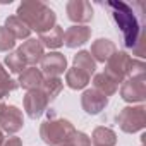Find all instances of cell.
<instances>
[{
    "label": "cell",
    "mask_w": 146,
    "mask_h": 146,
    "mask_svg": "<svg viewBox=\"0 0 146 146\" xmlns=\"http://www.w3.org/2000/svg\"><path fill=\"white\" fill-rule=\"evenodd\" d=\"M117 122H119V127L127 134L143 131L146 127V107L144 105L124 107L117 117Z\"/></svg>",
    "instance_id": "obj_4"
},
{
    "label": "cell",
    "mask_w": 146,
    "mask_h": 146,
    "mask_svg": "<svg viewBox=\"0 0 146 146\" xmlns=\"http://www.w3.org/2000/svg\"><path fill=\"white\" fill-rule=\"evenodd\" d=\"M45 76H43V72L38 69V67H26L21 74H19V81L17 84L26 90V91H31V90H38L43 83Z\"/></svg>",
    "instance_id": "obj_15"
},
{
    "label": "cell",
    "mask_w": 146,
    "mask_h": 146,
    "mask_svg": "<svg viewBox=\"0 0 146 146\" xmlns=\"http://www.w3.org/2000/svg\"><path fill=\"white\" fill-rule=\"evenodd\" d=\"M58 146H72V144H69V143H64V144H58Z\"/></svg>",
    "instance_id": "obj_31"
},
{
    "label": "cell",
    "mask_w": 146,
    "mask_h": 146,
    "mask_svg": "<svg viewBox=\"0 0 146 146\" xmlns=\"http://www.w3.org/2000/svg\"><path fill=\"white\" fill-rule=\"evenodd\" d=\"M144 137H146V136L143 134V136H141V146H144Z\"/></svg>",
    "instance_id": "obj_30"
},
{
    "label": "cell",
    "mask_w": 146,
    "mask_h": 146,
    "mask_svg": "<svg viewBox=\"0 0 146 146\" xmlns=\"http://www.w3.org/2000/svg\"><path fill=\"white\" fill-rule=\"evenodd\" d=\"M23 103H24L26 115H28L29 119H40V117L46 112V108H48V105H50L48 98L45 96V93H43L40 88L28 91L26 96H24V100H23Z\"/></svg>",
    "instance_id": "obj_7"
},
{
    "label": "cell",
    "mask_w": 146,
    "mask_h": 146,
    "mask_svg": "<svg viewBox=\"0 0 146 146\" xmlns=\"http://www.w3.org/2000/svg\"><path fill=\"white\" fill-rule=\"evenodd\" d=\"M16 46V38L5 29V26L0 28V52H11Z\"/></svg>",
    "instance_id": "obj_25"
},
{
    "label": "cell",
    "mask_w": 146,
    "mask_h": 146,
    "mask_svg": "<svg viewBox=\"0 0 146 146\" xmlns=\"http://www.w3.org/2000/svg\"><path fill=\"white\" fill-rule=\"evenodd\" d=\"M38 41H40L43 46L50 48V50L60 48V46L64 45V29H62L60 26H53L50 31L41 33L40 38H38Z\"/></svg>",
    "instance_id": "obj_18"
},
{
    "label": "cell",
    "mask_w": 146,
    "mask_h": 146,
    "mask_svg": "<svg viewBox=\"0 0 146 146\" xmlns=\"http://www.w3.org/2000/svg\"><path fill=\"white\" fill-rule=\"evenodd\" d=\"M91 76H88L86 72H83L78 67H70L65 70V83L70 90H84L90 83Z\"/></svg>",
    "instance_id": "obj_16"
},
{
    "label": "cell",
    "mask_w": 146,
    "mask_h": 146,
    "mask_svg": "<svg viewBox=\"0 0 146 146\" xmlns=\"http://www.w3.org/2000/svg\"><path fill=\"white\" fill-rule=\"evenodd\" d=\"M5 29L16 38V40H28L31 35V29L17 17V16H9L5 19Z\"/></svg>",
    "instance_id": "obj_19"
},
{
    "label": "cell",
    "mask_w": 146,
    "mask_h": 146,
    "mask_svg": "<svg viewBox=\"0 0 146 146\" xmlns=\"http://www.w3.org/2000/svg\"><path fill=\"white\" fill-rule=\"evenodd\" d=\"M4 141H5V137H4V132H2V131H0V146H2V144H4Z\"/></svg>",
    "instance_id": "obj_28"
},
{
    "label": "cell",
    "mask_w": 146,
    "mask_h": 146,
    "mask_svg": "<svg viewBox=\"0 0 146 146\" xmlns=\"http://www.w3.org/2000/svg\"><path fill=\"white\" fill-rule=\"evenodd\" d=\"M67 17L79 26H84L93 19V7L86 0H69L65 5Z\"/></svg>",
    "instance_id": "obj_10"
},
{
    "label": "cell",
    "mask_w": 146,
    "mask_h": 146,
    "mask_svg": "<svg viewBox=\"0 0 146 146\" xmlns=\"http://www.w3.org/2000/svg\"><path fill=\"white\" fill-rule=\"evenodd\" d=\"M74 125L70 120L62 119L55 115L53 112L48 115V119L40 125V137L48 146H58L69 141V137L74 134Z\"/></svg>",
    "instance_id": "obj_3"
},
{
    "label": "cell",
    "mask_w": 146,
    "mask_h": 146,
    "mask_svg": "<svg viewBox=\"0 0 146 146\" xmlns=\"http://www.w3.org/2000/svg\"><path fill=\"white\" fill-rule=\"evenodd\" d=\"M2 146H23V141H21L19 137H16V136H12V137H9V139H5Z\"/></svg>",
    "instance_id": "obj_27"
},
{
    "label": "cell",
    "mask_w": 146,
    "mask_h": 146,
    "mask_svg": "<svg viewBox=\"0 0 146 146\" xmlns=\"http://www.w3.org/2000/svg\"><path fill=\"white\" fill-rule=\"evenodd\" d=\"M131 65H132V57L127 52H115L107 60L105 74L110 76L117 84L124 83L131 76Z\"/></svg>",
    "instance_id": "obj_5"
},
{
    "label": "cell",
    "mask_w": 146,
    "mask_h": 146,
    "mask_svg": "<svg viewBox=\"0 0 146 146\" xmlns=\"http://www.w3.org/2000/svg\"><path fill=\"white\" fill-rule=\"evenodd\" d=\"M24 125V115L16 105H5L0 112V131L7 134H16Z\"/></svg>",
    "instance_id": "obj_8"
},
{
    "label": "cell",
    "mask_w": 146,
    "mask_h": 146,
    "mask_svg": "<svg viewBox=\"0 0 146 146\" xmlns=\"http://www.w3.org/2000/svg\"><path fill=\"white\" fill-rule=\"evenodd\" d=\"M17 53L21 55V58L24 60L26 65L36 67V64H40L41 58H43V55H45V48H43V45L36 38H28L17 48Z\"/></svg>",
    "instance_id": "obj_11"
},
{
    "label": "cell",
    "mask_w": 146,
    "mask_h": 146,
    "mask_svg": "<svg viewBox=\"0 0 146 146\" xmlns=\"http://www.w3.org/2000/svg\"><path fill=\"white\" fill-rule=\"evenodd\" d=\"M16 16L38 35L50 31L53 26H57V16L55 12L40 0H26L17 7Z\"/></svg>",
    "instance_id": "obj_2"
},
{
    "label": "cell",
    "mask_w": 146,
    "mask_h": 146,
    "mask_svg": "<svg viewBox=\"0 0 146 146\" xmlns=\"http://www.w3.org/2000/svg\"><path fill=\"white\" fill-rule=\"evenodd\" d=\"M108 105V98L103 96L100 91L96 90H84V93L81 95V107L86 113L90 115H98L102 113V110H105Z\"/></svg>",
    "instance_id": "obj_12"
},
{
    "label": "cell",
    "mask_w": 146,
    "mask_h": 146,
    "mask_svg": "<svg viewBox=\"0 0 146 146\" xmlns=\"http://www.w3.org/2000/svg\"><path fill=\"white\" fill-rule=\"evenodd\" d=\"M120 98L127 103H143L146 100V78L129 76L120 86Z\"/></svg>",
    "instance_id": "obj_6"
},
{
    "label": "cell",
    "mask_w": 146,
    "mask_h": 146,
    "mask_svg": "<svg viewBox=\"0 0 146 146\" xmlns=\"http://www.w3.org/2000/svg\"><path fill=\"white\" fill-rule=\"evenodd\" d=\"M4 64L7 65V69L12 72V74H21V72L26 69V64H24V60L21 58V55L17 53V50H16V52H9V53L5 55Z\"/></svg>",
    "instance_id": "obj_24"
},
{
    "label": "cell",
    "mask_w": 146,
    "mask_h": 146,
    "mask_svg": "<svg viewBox=\"0 0 146 146\" xmlns=\"http://www.w3.org/2000/svg\"><path fill=\"white\" fill-rule=\"evenodd\" d=\"M41 72L45 78H58L67 70V58L60 52H48L41 58Z\"/></svg>",
    "instance_id": "obj_9"
},
{
    "label": "cell",
    "mask_w": 146,
    "mask_h": 146,
    "mask_svg": "<svg viewBox=\"0 0 146 146\" xmlns=\"http://www.w3.org/2000/svg\"><path fill=\"white\" fill-rule=\"evenodd\" d=\"M93 90L100 91L103 96L108 98V96H112V95L117 93L119 84L110 76H107L105 72H100V74H95V78H93Z\"/></svg>",
    "instance_id": "obj_17"
},
{
    "label": "cell",
    "mask_w": 146,
    "mask_h": 146,
    "mask_svg": "<svg viewBox=\"0 0 146 146\" xmlns=\"http://www.w3.org/2000/svg\"><path fill=\"white\" fill-rule=\"evenodd\" d=\"M90 139L93 141L95 146H115V143H117V134H115L112 129L100 125V127H96V129L93 131V134H91Z\"/></svg>",
    "instance_id": "obj_21"
},
{
    "label": "cell",
    "mask_w": 146,
    "mask_h": 146,
    "mask_svg": "<svg viewBox=\"0 0 146 146\" xmlns=\"http://www.w3.org/2000/svg\"><path fill=\"white\" fill-rule=\"evenodd\" d=\"M115 52H117V46L108 38H98L96 41L91 43V50H90L95 62H102V64H105Z\"/></svg>",
    "instance_id": "obj_14"
},
{
    "label": "cell",
    "mask_w": 146,
    "mask_h": 146,
    "mask_svg": "<svg viewBox=\"0 0 146 146\" xmlns=\"http://www.w3.org/2000/svg\"><path fill=\"white\" fill-rule=\"evenodd\" d=\"M90 38H91V28L74 24V26L67 28V31L64 33V45L67 48H78L88 43Z\"/></svg>",
    "instance_id": "obj_13"
},
{
    "label": "cell",
    "mask_w": 146,
    "mask_h": 146,
    "mask_svg": "<svg viewBox=\"0 0 146 146\" xmlns=\"http://www.w3.org/2000/svg\"><path fill=\"white\" fill-rule=\"evenodd\" d=\"M72 67H78L83 72H86L88 76H93L96 70V62L91 57V53L88 50H81L74 55V60H72Z\"/></svg>",
    "instance_id": "obj_20"
},
{
    "label": "cell",
    "mask_w": 146,
    "mask_h": 146,
    "mask_svg": "<svg viewBox=\"0 0 146 146\" xmlns=\"http://www.w3.org/2000/svg\"><path fill=\"white\" fill-rule=\"evenodd\" d=\"M67 143L72 146H91V139L88 137V134H84L81 131H74V134L69 137Z\"/></svg>",
    "instance_id": "obj_26"
},
{
    "label": "cell",
    "mask_w": 146,
    "mask_h": 146,
    "mask_svg": "<svg viewBox=\"0 0 146 146\" xmlns=\"http://www.w3.org/2000/svg\"><path fill=\"white\" fill-rule=\"evenodd\" d=\"M40 90L45 93V96L48 98V102H53L64 90V81L60 78H45Z\"/></svg>",
    "instance_id": "obj_22"
},
{
    "label": "cell",
    "mask_w": 146,
    "mask_h": 146,
    "mask_svg": "<svg viewBox=\"0 0 146 146\" xmlns=\"http://www.w3.org/2000/svg\"><path fill=\"white\" fill-rule=\"evenodd\" d=\"M17 88H19L17 81H14L9 76V72L4 69V65L0 64V98L5 100V96H9V93L16 91Z\"/></svg>",
    "instance_id": "obj_23"
},
{
    "label": "cell",
    "mask_w": 146,
    "mask_h": 146,
    "mask_svg": "<svg viewBox=\"0 0 146 146\" xmlns=\"http://www.w3.org/2000/svg\"><path fill=\"white\" fill-rule=\"evenodd\" d=\"M4 107H5V100H2V98H0V112L4 110Z\"/></svg>",
    "instance_id": "obj_29"
},
{
    "label": "cell",
    "mask_w": 146,
    "mask_h": 146,
    "mask_svg": "<svg viewBox=\"0 0 146 146\" xmlns=\"http://www.w3.org/2000/svg\"><path fill=\"white\" fill-rule=\"evenodd\" d=\"M122 36V45L132 50L139 60L146 55V4L134 0L132 4L122 0H108L102 4Z\"/></svg>",
    "instance_id": "obj_1"
}]
</instances>
